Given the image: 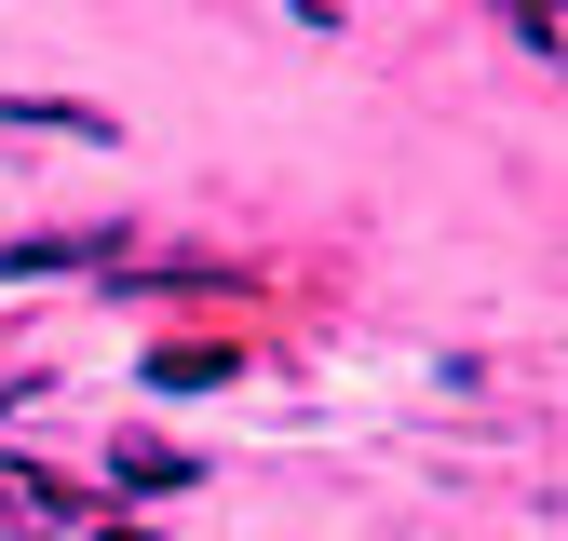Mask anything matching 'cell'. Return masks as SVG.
<instances>
[{"label":"cell","instance_id":"6da1fadb","mask_svg":"<svg viewBox=\"0 0 568 541\" xmlns=\"http://www.w3.org/2000/svg\"><path fill=\"white\" fill-rule=\"evenodd\" d=\"M109 473H122V488H150V501H163V488H203V460H190V447H163V433H122V447H109Z\"/></svg>","mask_w":568,"mask_h":541},{"label":"cell","instance_id":"7a4b0ae2","mask_svg":"<svg viewBox=\"0 0 568 541\" xmlns=\"http://www.w3.org/2000/svg\"><path fill=\"white\" fill-rule=\"evenodd\" d=\"M244 353H217V338H176V353H150V392H231Z\"/></svg>","mask_w":568,"mask_h":541},{"label":"cell","instance_id":"3957f363","mask_svg":"<svg viewBox=\"0 0 568 541\" xmlns=\"http://www.w3.org/2000/svg\"><path fill=\"white\" fill-rule=\"evenodd\" d=\"M95 257H122V231H41V244L0 257V270H95Z\"/></svg>","mask_w":568,"mask_h":541},{"label":"cell","instance_id":"277c9868","mask_svg":"<svg viewBox=\"0 0 568 541\" xmlns=\"http://www.w3.org/2000/svg\"><path fill=\"white\" fill-rule=\"evenodd\" d=\"M14 135H109V109H82V95H14Z\"/></svg>","mask_w":568,"mask_h":541},{"label":"cell","instance_id":"5b68a950","mask_svg":"<svg viewBox=\"0 0 568 541\" xmlns=\"http://www.w3.org/2000/svg\"><path fill=\"white\" fill-rule=\"evenodd\" d=\"M0 488H14V514H41V528L82 514V488H54V473H0Z\"/></svg>","mask_w":568,"mask_h":541},{"label":"cell","instance_id":"8992f818","mask_svg":"<svg viewBox=\"0 0 568 541\" xmlns=\"http://www.w3.org/2000/svg\"><path fill=\"white\" fill-rule=\"evenodd\" d=\"M14 392H28V366H0V406H14Z\"/></svg>","mask_w":568,"mask_h":541}]
</instances>
